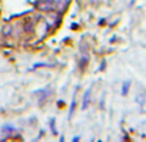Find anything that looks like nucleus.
Listing matches in <instances>:
<instances>
[{
	"label": "nucleus",
	"instance_id": "nucleus-1",
	"mask_svg": "<svg viewBox=\"0 0 146 142\" xmlns=\"http://www.w3.org/2000/svg\"><path fill=\"white\" fill-rule=\"evenodd\" d=\"M37 9L42 12H50L54 9V2H52V0H40L37 3Z\"/></svg>",
	"mask_w": 146,
	"mask_h": 142
},
{
	"label": "nucleus",
	"instance_id": "nucleus-2",
	"mask_svg": "<svg viewBox=\"0 0 146 142\" xmlns=\"http://www.w3.org/2000/svg\"><path fill=\"white\" fill-rule=\"evenodd\" d=\"M90 89H88L86 92H85V95H83V102H82V109L85 111V109H88V105H89V102H90Z\"/></svg>",
	"mask_w": 146,
	"mask_h": 142
},
{
	"label": "nucleus",
	"instance_id": "nucleus-3",
	"mask_svg": "<svg viewBox=\"0 0 146 142\" xmlns=\"http://www.w3.org/2000/svg\"><path fill=\"white\" fill-rule=\"evenodd\" d=\"M130 85H132V83H130V81H125V82L122 83V92H120V93H122L123 96H126V95L129 93V89H130Z\"/></svg>",
	"mask_w": 146,
	"mask_h": 142
},
{
	"label": "nucleus",
	"instance_id": "nucleus-4",
	"mask_svg": "<svg viewBox=\"0 0 146 142\" xmlns=\"http://www.w3.org/2000/svg\"><path fill=\"white\" fill-rule=\"evenodd\" d=\"M23 27H25V32H27V33H30V32L33 30V22H32L30 19H27V20H25V25H23Z\"/></svg>",
	"mask_w": 146,
	"mask_h": 142
},
{
	"label": "nucleus",
	"instance_id": "nucleus-5",
	"mask_svg": "<svg viewBox=\"0 0 146 142\" xmlns=\"http://www.w3.org/2000/svg\"><path fill=\"white\" fill-rule=\"evenodd\" d=\"M2 35H3L5 37L10 36V35H12V26H10V25H5L3 29H2Z\"/></svg>",
	"mask_w": 146,
	"mask_h": 142
},
{
	"label": "nucleus",
	"instance_id": "nucleus-6",
	"mask_svg": "<svg viewBox=\"0 0 146 142\" xmlns=\"http://www.w3.org/2000/svg\"><path fill=\"white\" fill-rule=\"evenodd\" d=\"M136 101H137V103L142 106V105H145V93L142 92V93H139L137 96H136Z\"/></svg>",
	"mask_w": 146,
	"mask_h": 142
},
{
	"label": "nucleus",
	"instance_id": "nucleus-7",
	"mask_svg": "<svg viewBox=\"0 0 146 142\" xmlns=\"http://www.w3.org/2000/svg\"><path fill=\"white\" fill-rule=\"evenodd\" d=\"M15 131V128L12 126V125H5L3 128H2V132L3 133H10V132H13Z\"/></svg>",
	"mask_w": 146,
	"mask_h": 142
},
{
	"label": "nucleus",
	"instance_id": "nucleus-8",
	"mask_svg": "<svg viewBox=\"0 0 146 142\" xmlns=\"http://www.w3.org/2000/svg\"><path fill=\"white\" fill-rule=\"evenodd\" d=\"M50 129H52V132H53V133H57V131H56V122H54V118H52V119H50Z\"/></svg>",
	"mask_w": 146,
	"mask_h": 142
},
{
	"label": "nucleus",
	"instance_id": "nucleus-9",
	"mask_svg": "<svg viewBox=\"0 0 146 142\" xmlns=\"http://www.w3.org/2000/svg\"><path fill=\"white\" fill-rule=\"evenodd\" d=\"M86 63H88V57H86V56H83V59L80 60V67L83 69V67L86 66Z\"/></svg>",
	"mask_w": 146,
	"mask_h": 142
},
{
	"label": "nucleus",
	"instance_id": "nucleus-10",
	"mask_svg": "<svg viewBox=\"0 0 146 142\" xmlns=\"http://www.w3.org/2000/svg\"><path fill=\"white\" fill-rule=\"evenodd\" d=\"M79 139H80L79 136H73V138H72V141H73V142H76V141H79Z\"/></svg>",
	"mask_w": 146,
	"mask_h": 142
},
{
	"label": "nucleus",
	"instance_id": "nucleus-11",
	"mask_svg": "<svg viewBox=\"0 0 146 142\" xmlns=\"http://www.w3.org/2000/svg\"><path fill=\"white\" fill-rule=\"evenodd\" d=\"M57 105H59V106H63V105H64V102H63V101H59V102H57Z\"/></svg>",
	"mask_w": 146,
	"mask_h": 142
}]
</instances>
